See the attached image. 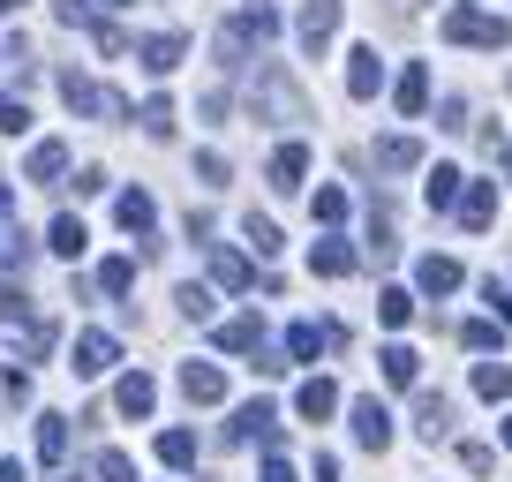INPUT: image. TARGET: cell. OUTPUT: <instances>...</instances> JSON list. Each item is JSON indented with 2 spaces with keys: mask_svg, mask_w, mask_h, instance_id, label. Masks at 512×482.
<instances>
[{
  "mask_svg": "<svg viewBox=\"0 0 512 482\" xmlns=\"http://www.w3.org/2000/svg\"><path fill=\"white\" fill-rule=\"evenodd\" d=\"M53 16H61L68 31H98V8H91V0H53Z\"/></svg>",
  "mask_w": 512,
  "mask_h": 482,
  "instance_id": "38",
  "label": "cell"
},
{
  "mask_svg": "<svg viewBox=\"0 0 512 482\" xmlns=\"http://www.w3.org/2000/svg\"><path fill=\"white\" fill-rule=\"evenodd\" d=\"M384 91V53L377 46H354L347 53V98H377Z\"/></svg>",
  "mask_w": 512,
  "mask_h": 482,
  "instance_id": "14",
  "label": "cell"
},
{
  "mask_svg": "<svg viewBox=\"0 0 512 482\" xmlns=\"http://www.w3.org/2000/svg\"><path fill=\"white\" fill-rule=\"evenodd\" d=\"M61 482H76V475H61Z\"/></svg>",
  "mask_w": 512,
  "mask_h": 482,
  "instance_id": "55",
  "label": "cell"
},
{
  "mask_svg": "<svg viewBox=\"0 0 512 482\" xmlns=\"http://www.w3.org/2000/svg\"><path fill=\"white\" fill-rule=\"evenodd\" d=\"M272 430H279V407H272V400L234 407V422H226V437H234V445H272Z\"/></svg>",
  "mask_w": 512,
  "mask_h": 482,
  "instance_id": "10",
  "label": "cell"
},
{
  "mask_svg": "<svg viewBox=\"0 0 512 482\" xmlns=\"http://www.w3.org/2000/svg\"><path fill=\"white\" fill-rule=\"evenodd\" d=\"M475 392H482V400H512V370H505V362H475Z\"/></svg>",
  "mask_w": 512,
  "mask_h": 482,
  "instance_id": "31",
  "label": "cell"
},
{
  "mask_svg": "<svg viewBox=\"0 0 512 482\" xmlns=\"http://www.w3.org/2000/svg\"><path fill=\"white\" fill-rule=\"evenodd\" d=\"M159 460L166 467H196V430H166L159 437Z\"/></svg>",
  "mask_w": 512,
  "mask_h": 482,
  "instance_id": "36",
  "label": "cell"
},
{
  "mask_svg": "<svg viewBox=\"0 0 512 482\" xmlns=\"http://www.w3.org/2000/svg\"><path fill=\"white\" fill-rule=\"evenodd\" d=\"M460 189H467L460 166H437V174L422 181V204H430V211H460Z\"/></svg>",
  "mask_w": 512,
  "mask_h": 482,
  "instance_id": "18",
  "label": "cell"
},
{
  "mask_svg": "<svg viewBox=\"0 0 512 482\" xmlns=\"http://www.w3.org/2000/svg\"><path fill=\"white\" fill-rule=\"evenodd\" d=\"M98 482H136V467H128V452H98Z\"/></svg>",
  "mask_w": 512,
  "mask_h": 482,
  "instance_id": "43",
  "label": "cell"
},
{
  "mask_svg": "<svg viewBox=\"0 0 512 482\" xmlns=\"http://www.w3.org/2000/svg\"><path fill=\"white\" fill-rule=\"evenodd\" d=\"M437 129H452V136L467 129V98H445V106H437Z\"/></svg>",
  "mask_w": 512,
  "mask_h": 482,
  "instance_id": "47",
  "label": "cell"
},
{
  "mask_svg": "<svg viewBox=\"0 0 512 482\" xmlns=\"http://www.w3.org/2000/svg\"><path fill=\"white\" fill-rule=\"evenodd\" d=\"M98 8H128V0H98Z\"/></svg>",
  "mask_w": 512,
  "mask_h": 482,
  "instance_id": "53",
  "label": "cell"
},
{
  "mask_svg": "<svg viewBox=\"0 0 512 482\" xmlns=\"http://www.w3.org/2000/svg\"><path fill=\"white\" fill-rule=\"evenodd\" d=\"M317 482H339V460H332V452H317Z\"/></svg>",
  "mask_w": 512,
  "mask_h": 482,
  "instance_id": "50",
  "label": "cell"
},
{
  "mask_svg": "<svg viewBox=\"0 0 512 482\" xmlns=\"http://www.w3.org/2000/svg\"><path fill=\"white\" fill-rule=\"evenodd\" d=\"M181 400L189 407H219L226 400V370L219 362H181Z\"/></svg>",
  "mask_w": 512,
  "mask_h": 482,
  "instance_id": "11",
  "label": "cell"
},
{
  "mask_svg": "<svg viewBox=\"0 0 512 482\" xmlns=\"http://www.w3.org/2000/svg\"><path fill=\"white\" fill-rule=\"evenodd\" d=\"M437 31L452 38V46H512V23L505 16H482V8H445V23H437Z\"/></svg>",
  "mask_w": 512,
  "mask_h": 482,
  "instance_id": "4",
  "label": "cell"
},
{
  "mask_svg": "<svg viewBox=\"0 0 512 482\" xmlns=\"http://www.w3.org/2000/svg\"><path fill=\"white\" fill-rule=\"evenodd\" d=\"M61 98H68V113H91V121H136V106H128L121 91L76 76V68H61Z\"/></svg>",
  "mask_w": 512,
  "mask_h": 482,
  "instance_id": "2",
  "label": "cell"
},
{
  "mask_svg": "<svg viewBox=\"0 0 512 482\" xmlns=\"http://www.w3.org/2000/svg\"><path fill=\"white\" fill-rule=\"evenodd\" d=\"M369 257H400V234H392V211H384V204H369Z\"/></svg>",
  "mask_w": 512,
  "mask_h": 482,
  "instance_id": "30",
  "label": "cell"
},
{
  "mask_svg": "<svg viewBox=\"0 0 512 482\" xmlns=\"http://www.w3.org/2000/svg\"><path fill=\"white\" fill-rule=\"evenodd\" d=\"M460 339H467V347H475V354H490L497 339H505V324H497V317H475V324H467Z\"/></svg>",
  "mask_w": 512,
  "mask_h": 482,
  "instance_id": "40",
  "label": "cell"
},
{
  "mask_svg": "<svg viewBox=\"0 0 512 482\" xmlns=\"http://www.w3.org/2000/svg\"><path fill=\"white\" fill-rule=\"evenodd\" d=\"M174 302H181V317H189V324H211V309H219V294H211V287H196V279H189V287H181Z\"/></svg>",
  "mask_w": 512,
  "mask_h": 482,
  "instance_id": "35",
  "label": "cell"
},
{
  "mask_svg": "<svg viewBox=\"0 0 512 482\" xmlns=\"http://www.w3.org/2000/svg\"><path fill=\"white\" fill-rule=\"evenodd\" d=\"M264 482H294V467H287V460L272 452V460H264Z\"/></svg>",
  "mask_w": 512,
  "mask_h": 482,
  "instance_id": "48",
  "label": "cell"
},
{
  "mask_svg": "<svg viewBox=\"0 0 512 482\" xmlns=\"http://www.w3.org/2000/svg\"><path fill=\"white\" fill-rule=\"evenodd\" d=\"M98 287H106L113 302H121V294L136 287V257H106V264H98Z\"/></svg>",
  "mask_w": 512,
  "mask_h": 482,
  "instance_id": "34",
  "label": "cell"
},
{
  "mask_svg": "<svg viewBox=\"0 0 512 482\" xmlns=\"http://www.w3.org/2000/svg\"><path fill=\"white\" fill-rule=\"evenodd\" d=\"M377 317L392 324V332H400V324H415V294H407V287H384V294H377Z\"/></svg>",
  "mask_w": 512,
  "mask_h": 482,
  "instance_id": "33",
  "label": "cell"
},
{
  "mask_svg": "<svg viewBox=\"0 0 512 482\" xmlns=\"http://www.w3.org/2000/svg\"><path fill=\"white\" fill-rule=\"evenodd\" d=\"M415 430L430 437V445L452 437V400H445V392H422V400H415Z\"/></svg>",
  "mask_w": 512,
  "mask_h": 482,
  "instance_id": "21",
  "label": "cell"
},
{
  "mask_svg": "<svg viewBox=\"0 0 512 482\" xmlns=\"http://www.w3.org/2000/svg\"><path fill=\"white\" fill-rule=\"evenodd\" d=\"M490 219H497V181H467V189H460V226L482 234Z\"/></svg>",
  "mask_w": 512,
  "mask_h": 482,
  "instance_id": "17",
  "label": "cell"
},
{
  "mask_svg": "<svg viewBox=\"0 0 512 482\" xmlns=\"http://www.w3.org/2000/svg\"><path fill=\"white\" fill-rule=\"evenodd\" d=\"M460 460H467V475H490V467H497V445H460Z\"/></svg>",
  "mask_w": 512,
  "mask_h": 482,
  "instance_id": "45",
  "label": "cell"
},
{
  "mask_svg": "<svg viewBox=\"0 0 512 482\" xmlns=\"http://www.w3.org/2000/svg\"><path fill=\"white\" fill-rule=\"evenodd\" d=\"M31 129V106H23V98H8L0 91V136H23Z\"/></svg>",
  "mask_w": 512,
  "mask_h": 482,
  "instance_id": "41",
  "label": "cell"
},
{
  "mask_svg": "<svg viewBox=\"0 0 512 482\" xmlns=\"http://www.w3.org/2000/svg\"><path fill=\"white\" fill-rule=\"evenodd\" d=\"M61 174H68V144H61V136L31 144V159H23V181H38V189H61Z\"/></svg>",
  "mask_w": 512,
  "mask_h": 482,
  "instance_id": "13",
  "label": "cell"
},
{
  "mask_svg": "<svg viewBox=\"0 0 512 482\" xmlns=\"http://www.w3.org/2000/svg\"><path fill=\"white\" fill-rule=\"evenodd\" d=\"M505 181H512V151H505Z\"/></svg>",
  "mask_w": 512,
  "mask_h": 482,
  "instance_id": "54",
  "label": "cell"
},
{
  "mask_svg": "<svg viewBox=\"0 0 512 482\" xmlns=\"http://www.w3.org/2000/svg\"><path fill=\"white\" fill-rule=\"evenodd\" d=\"M53 354V317H38L31 332H23V362H46Z\"/></svg>",
  "mask_w": 512,
  "mask_h": 482,
  "instance_id": "39",
  "label": "cell"
},
{
  "mask_svg": "<svg viewBox=\"0 0 512 482\" xmlns=\"http://www.w3.org/2000/svg\"><path fill=\"white\" fill-rule=\"evenodd\" d=\"M23 272H31V241L16 226V196L0 189V279H23Z\"/></svg>",
  "mask_w": 512,
  "mask_h": 482,
  "instance_id": "5",
  "label": "cell"
},
{
  "mask_svg": "<svg viewBox=\"0 0 512 482\" xmlns=\"http://www.w3.org/2000/svg\"><path fill=\"white\" fill-rule=\"evenodd\" d=\"M38 460L46 467L68 460V415H38Z\"/></svg>",
  "mask_w": 512,
  "mask_h": 482,
  "instance_id": "28",
  "label": "cell"
},
{
  "mask_svg": "<svg viewBox=\"0 0 512 482\" xmlns=\"http://www.w3.org/2000/svg\"><path fill=\"white\" fill-rule=\"evenodd\" d=\"M113 219H121V234L151 241V226H159V204H151V189H128L121 204H113Z\"/></svg>",
  "mask_w": 512,
  "mask_h": 482,
  "instance_id": "16",
  "label": "cell"
},
{
  "mask_svg": "<svg viewBox=\"0 0 512 482\" xmlns=\"http://www.w3.org/2000/svg\"><path fill=\"white\" fill-rule=\"evenodd\" d=\"M339 339H347V332H339V324L294 317V324H287V362H317V354H324V347H339Z\"/></svg>",
  "mask_w": 512,
  "mask_h": 482,
  "instance_id": "9",
  "label": "cell"
},
{
  "mask_svg": "<svg viewBox=\"0 0 512 482\" xmlns=\"http://www.w3.org/2000/svg\"><path fill=\"white\" fill-rule=\"evenodd\" d=\"M392 98H400V113H407V121H422V113H430V68H407V76H400V91H392Z\"/></svg>",
  "mask_w": 512,
  "mask_h": 482,
  "instance_id": "24",
  "label": "cell"
},
{
  "mask_svg": "<svg viewBox=\"0 0 512 482\" xmlns=\"http://www.w3.org/2000/svg\"><path fill=\"white\" fill-rule=\"evenodd\" d=\"M0 482H31V467H23V460H0Z\"/></svg>",
  "mask_w": 512,
  "mask_h": 482,
  "instance_id": "49",
  "label": "cell"
},
{
  "mask_svg": "<svg viewBox=\"0 0 512 482\" xmlns=\"http://www.w3.org/2000/svg\"><path fill=\"white\" fill-rule=\"evenodd\" d=\"M309 272H324V279H347V272H354V249H347L339 234H324L317 249H309Z\"/></svg>",
  "mask_w": 512,
  "mask_h": 482,
  "instance_id": "22",
  "label": "cell"
},
{
  "mask_svg": "<svg viewBox=\"0 0 512 482\" xmlns=\"http://www.w3.org/2000/svg\"><path fill=\"white\" fill-rule=\"evenodd\" d=\"M482 302L497 309V324H512V287H497V279H482Z\"/></svg>",
  "mask_w": 512,
  "mask_h": 482,
  "instance_id": "46",
  "label": "cell"
},
{
  "mask_svg": "<svg viewBox=\"0 0 512 482\" xmlns=\"http://www.w3.org/2000/svg\"><path fill=\"white\" fill-rule=\"evenodd\" d=\"M136 121H144V136H174V98H144V106H136Z\"/></svg>",
  "mask_w": 512,
  "mask_h": 482,
  "instance_id": "32",
  "label": "cell"
},
{
  "mask_svg": "<svg viewBox=\"0 0 512 482\" xmlns=\"http://www.w3.org/2000/svg\"><path fill=\"white\" fill-rule=\"evenodd\" d=\"M332 407H339V385H332V377H309V385L294 392V415H302V422H324Z\"/></svg>",
  "mask_w": 512,
  "mask_h": 482,
  "instance_id": "19",
  "label": "cell"
},
{
  "mask_svg": "<svg viewBox=\"0 0 512 482\" xmlns=\"http://www.w3.org/2000/svg\"><path fill=\"white\" fill-rule=\"evenodd\" d=\"M196 181H204V189H219V181H226V159H219V151H196Z\"/></svg>",
  "mask_w": 512,
  "mask_h": 482,
  "instance_id": "44",
  "label": "cell"
},
{
  "mask_svg": "<svg viewBox=\"0 0 512 482\" xmlns=\"http://www.w3.org/2000/svg\"><path fill=\"white\" fill-rule=\"evenodd\" d=\"M0 16H23V0H0Z\"/></svg>",
  "mask_w": 512,
  "mask_h": 482,
  "instance_id": "51",
  "label": "cell"
},
{
  "mask_svg": "<svg viewBox=\"0 0 512 482\" xmlns=\"http://www.w3.org/2000/svg\"><path fill=\"white\" fill-rule=\"evenodd\" d=\"M279 38V8L272 0H241L234 16H226V31H219V68H249V46H272Z\"/></svg>",
  "mask_w": 512,
  "mask_h": 482,
  "instance_id": "1",
  "label": "cell"
},
{
  "mask_svg": "<svg viewBox=\"0 0 512 482\" xmlns=\"http://www.w3.org/2000/svg\"><path fill=\"white\" fill-rule=\"evenodd\" d=\"M505 452H512V415H505Z\"/></svg>",
  "mask_w": 512,
  "mask_h": 482,
  "instance_id": "52",
  "label": "cell"
},
{
  "mask_svg": "<svg viewBox=\"0 0 512 482\" xmlns=\"http://www.w3.org/2000/svg\"><path fill=\"white\" fill-rule=\"evenodd\" d=\"M377 166H384V174H407V166H422V144H415V136H384Z\"/></svg>",
  "mask_w": 512,
  "mask_h": 482,
  "instance_id": "29",
  "label": "cell"
},
{
  "mask_svg": "<svg viewBox=\"0 0 512 482\" xmlns=\"http://www.w3.org/2000/svg\"><path fill=\"white\" fill-rule=\"evenodd\" d=\"M181 53H189V38H181V31H151V38H136V68H144V76H174Z\"/></svg>",
  "mask_w": 512,
  "mask_h": 482,
  "instance_id": "8",
  "label": "cell"
},
{
  "mask_svg": "<svg viewBox=\"0 0 512 482\" xmlns=\"http://www.w3.org/2000/svg\"><path fill=\"white\" fill-rule=\"evenodd\" d=\"M113 362H121V339H113V332H76V354H68V370H76V377H106Z\"/></svg>",
  "mask_w": 512,
  "mask_h": 482,
  "instance_id": "7",
  "label": "cell"
},
{
  "mask_svg": "<svg viewBox=\"0 0 512 482\" xmlns=\"http://www.w3.org/2000/svg\"><path fill=\"white\" fill-rule=\"evenodd\" d=\"M302 174H309V151H302V144H279V151H272V189L294 196V189H302Z\"/></svg>",
  "mask_w": 512,
  "mask_h": 482,
  "instance_id": "20",
  "label": "cell"
},
{
  "mask_svg": "<svg viewBox=\"0 0 512 482\" xmlns=\"http://www.w3.org/2000/svg\"><path fill=\"white\" fill-rule=\"evenodd\" d=\"M460 279H467V272H460L452 257H422V264H415V287H422V294H452Z\"/></svg>",
  "mask_w": 512,
  "mask_h": 482,
  "instance_id": "25",
  "label": "cell"
},
{
  "mask_svg": "<svg viewBox=\"0 0 512 482\" xmlns=\"http://www.w3.org/2000/svg\"><path fill=\"white\" fill-rule=\"evenodd\" d=\"M113 407H121V415H128V422H144V415H151V407H159V385H151V377H144V370H128V377H121V385H113Z\"/></svg>",
  "mask_w": 512,
  "mask_h": 482,
  "instance_id": "15",
  "label": "cell"
},
{
  "mask_svg": "<svg viewBox=\"0 0 512 482\" xmlns=\"http://www.w3.org/2000/svg\"><path fill=\"white\" fill-rule=\"evenodd\" d=\"M332 31H339V0H309L302 16H294V46H302L309 61H317V53L332 46Z\"/></svg>",
  "mask_w": 512,
  "mask_h": 482,
  "instance_id": "6",
  "label": "cell"
},
{
  "mask_svg": "<svg viewBox=\"0 0 512 482\" xmlns=\"http://www.w3.org/2000/svg\"><path fill=\"white\" fill-rule=\"evenodd\" d=\"M83 241H91V234H83V219H76V211H61V219L46 226V249H53V257H68V264L83 257Z\"/></svg>",
  "mask_w": 512,
  "mask_h": 482,
  "instance_id": "23",
  "label": "cell"
},
{
  "mask_svg": "<svg viewBox=\"0 0 512 482\" xmlns=\"http://www.w3.org/2000/svg\"><path fill=\"white\" fill-rule=\"evenodd\" d=\"M309 211H317L324 226H339V219H347V196H339V189H317V196H309Z\"/></svg>",
  "mask_w": 512,
  "mask_h": 482,
  "instance_id": "42",
  "label": "cell"
},
{
  "mask_svg": "<svg viewBox=\"0 0 512 482\" xmlns=\"http://www.w3.org/2000/svg\"><path fill=\"white\" fill-rule=\"evenodd\" d=\"M377 362H384V385H415V377H422V354H415V347H400V339H392Z\"/></svg>",
  "mask_w": 512,
  "mask_h": 482,
  "instance_id": "27",
  "label": "cell"
},
{
  "mask_svg": "<svg viewBox=\"0 0 512 482\" xmlns=\"http://www.w3.org/2000/svg\"><path fill=\"white\" fill-rule=\"evenodd\" d=\"M211 279H219V287H249V279H256V264L249 257H241V249H211Z\"/></svg>",
  "mask_w": 512,
  "mask_h": 482,
  "instance_id": "26",
  "label": "cell"
},
{
  "mask_svg": "<svg viewBox=\"0 0 512 482\" xmlns=\"http://www.w3.org/2000/svg\"><path fill=\"white\" fill-rule=\"evenodd\" d=\"M249 113L256 121H272V129H294V121H309V106H302V91H294L287 76H256V91H249Z\"/></svg>",
  "mask_w": 512,
  "mask_h": 482,
  "instance_id": "3",
  "label": "cell"
},
{
  "mask_svg": "<svg viewBox=\"0 0 512 482\" xmlns=\"http://www.w3.org/2000/svg\"><path fill=\"white\" fill-rule=\"evenodd\" d=\"M241 241H249L256 257H279V226H272V219H256V211L241 219Z\"/></svg>",
  "mask_w": 512,
  "mask_h": 482,
  "instance_id": "37",
  "label": "cell"
},
{
  "mask_svg": "<svg viewBox=\"0 0 512 482\" xmlns=\"http://www.w3.org/2000/svg\"><path fill=\"white\" fill-rule=\"evenodd\" d=\"M354 445H362V452H384V445H392V415H384L377 392H362V400H354Z\"/></svg>",
  "mask_w": 512,
  "mask_h": 482,
  "instance_id": "12",
  "label": "cell"
}]
</instances>
